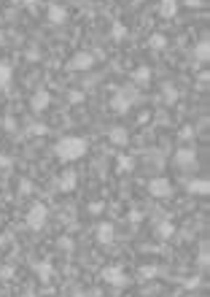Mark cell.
<instances>
[{"label": "cell", "instance_id": "2e32d148", "mask_svg": "<svg viewBox=\"0 0 210 297\" xmlns=\"http://www.w3.org/2000/svg\"><path fill=\"white\" fill-rule=\"evenodd\" d=\"M129 76H132V81L137 84V87H146V84L151 81V68H148V65H137Z\"/></svg>", "mask_w": 210, "mask_h": 297}, {"label": "cell", "instance_id": "e575fe53", "mask_svg": "<svg viewBox=\"0 0 210 297\" xmlns=\"http://www.w3.org/2000/svg\"><path fill=\"white\" fill-rule=\"evenodd\" d=\"M186 287H189V289L200 287V279H197V276H192V279H186Z\"/></svg>", "mask_w": 210, "mask_h": 297}, {"label": "cell", "instance_id": "7c38bea8", "mask_svg": "<svg viewBox=\"0 0 210 297\" xmlns=\"http://www.w3.org/2000/svg\"><path fill=\"white\" fill-rule=\"evenodd\" d=\"M108 141L113 143V146H127L129 143V130L121 127V124H116V127L108 130Z\"/></svg>", "mask_w": 210, "mask_h": 297}, {"label": "cell", "instance_id": "277c9868", "mask_svg": "<svg viewBox=\"0 0 210 297\" xmlns=\"http://www.w3.org/2000/svg\"><path fill=\"white\" fill-rule=\"evenodd\" d=\"M92 68H95V54L92 51H76L68 59V70H76V73H87Z\"/></svg>", "mask_w": 210, "mask_h": 297}, {"label": "cell", "instance_id": "f1b7e54d", "mask_svg": "<svg viewBox=\"0 0 210 297\" xmlns=\"http://www.w3.org/2000/svg\"><path fill=\"white\" fill-rule=\"evenodd\" d=\"M0 279L11 281V279H14V268H11V265H0Z\"/></svg>", "mask_w": 210, "mask_h": 297}, {"label": "cell", "instance_id": "9c48e42d", "mask_svg": "<svg viewBox=\"0 0 210 297\" xmlns=\"http://www.w3.org/2000/svg\"><path fill=\"white\" fill-rule=\"evenodd\" d=\"M95 238H97V243H100V246H110V243L116 241V227L110 222H100L95 227Z\"/></svg>", "mask_w": 210, "mask_h": 297}, {"label": "cell", "instance_id": "d6a6232c", "mask_svg": "<svg viewBox=\"0 0 210 297\" xmlns=\"http://www.w3.org/2000/svg\"><path fill=\"white\" fill-rule=\"evenodd\" d=\"M3 127H5V130H16V122H14L11 116H5V119H3Z\"/></svg>", "mask_w": 210, "mask_h": 297}, {"label": "cell", "instance_id": "d590c367", "mask_svg": "<svg viewBox=\"0 0 210 297\" xmlns=\"http://www.w3.org/2000/svg\"><path fill=\"white\" fill-rule=\"evenodd\" d=\"M22 3H24V8H27V11H35V3H38V0H22Z\"/></svg>", "mask_w": 210, "mask_h": 297}, {"label": "cell", "instance_id": "5b68a950", "mask_svg": "<svg viewBox=\"0 0 210 297\" xmlns=\"http://www.w3.org/2000/svg\"><path fill=\"white\" fill-rule=\"evenodd\" d=\"M100 279H103L105 284H110V287H127V284H129V276L124 273L119 265L103 268V270H100Z\"/></svg>", "mask_w": 210, "mask_h": 297}, {"label": "cell", "instance_id": "7402d4cb", "mask_svg": "<svg viewBox=\"0 0 210 297\" xmlns=\"http://www.w3.org/2000/svg\"><path fill=\"white\" fill-rule=\"evenodd\" d=\"M116 162H119V165H116L119 173H129V170L135 168V160H132V157H127V154H119V157H116Z\"/></svg>", "mask_w": 210, "mask_h": 297}, {"label": "cell", "instance_id": "1f68e13d", "mask_svg": "<svg viewBox=\"0 0 210 297\" xmlns=\"http://www.w3.org/2000/svg\"><path fill=\"white\" fill-rule=\"evenodd\" d=\"M140 219H143V214H140L137 208H132V211H129V222H132V224H137Z\"/></svg>", "mask_w": 210, "mask_h": 297}, {"label": "cell", "instance_id": "7a4b0ae2", "mask_svg": "<svg viewBox=\"0 0 210 297\" xmlns=\"http://www.w3.org/2000/svg\"><path fill=\"white\" fill-rule=\"evenodd\" d=\"M46 219H49V208H46L43 203H32L30 211H27V216H24V222H27L30 230H43Z\"/></svg>", "mask_w": 210, "mask_h": 297}, {"label": "cell", "instance_id": "d4e9b609", "mask_svg": "<svg viewBox=\"0 0 210 297\" xmlns=\"http://www.w3.org/2000/svg\"><path fill=\"white\" fill-rule=\"evenodd\" d=\"M208 260H210V252H208V246H202L200 249V257H197V265H200V270H208Z\"/></svg>", "mask_w": 210, "mask_h": 297}, {"label": "cell", "instance_id": "ac0fdd59", "mask_svg": "<svg viewBox=\"0 0 210 297\" xmlns=\"http://www.w3.org/2000/svg\"><path fill=\"white\" fill-rule=\"evenodd\" d=\"M148 49H151V51H165V49H167V35H165V32H151Z\"/></svg>", "mask_w": 210, "mask_h": 297}, {"label": "cell", "instance_id": "4dcf8cb0", "mask_svg": "<svg viewBox=\"0 0 210 297\" xmlns=\"http://www.w3.org/2000/svg\"><path fill=\"white\" fill-rule=\"evenodd\" d=\"M11 168V157L8 154H0V170H8Z\"/></svg>", "mask_w": 210, "mask_h": 297}, {"label": "cell", "instance_id": "ba28073f", "mask_svg": "<svg viewBox=\"0 0 210 297\" xmlns=\"http://www.w3.org/2000/svg\"><path fill=\"white\" fill-rule=\"evenodd\" d=\"M49 105H51V95L46 89L32 92V97H30V111L32 114H43V111H49Z\"/></svg>", "mask_w": 210, "mask_h": 297}, {"label": "cell", "instance_id": "9a60e30c", "mask_svg": "<svg viewBox=\"0 0 210 297\" xmlns=\"http://www.w3.org/2000/svg\"><path fill=\"white\" fill-rule=\"evenodd\" d=\"M32 270H35L38 281H43V284H49L51 276H54V265H51V262H35V265H32Z\"/></svg>", "mask_w": 210, "mask_h": 297}, {"label": "cell", "instance_id": "8d00e7d4", "mask_svg": "<svg viewBox=\"0 0 210 297\" xmlns=\"http://www.w3.org/2000/svg\"><path fill=\"white\" fill-rule=\"evenodd\" d=\"M89 211H92V214H100V211H103V203H92Z\"/></svg>", "mask_w": 210, "mask_h": 297}, {"label": "cell", "instance_id": "5bb4252c", "mask_svg": "<svg viewBox=\"0 0 210 297\" xmlns=\"http://www.w3.org/2000/svg\"><path fill=\"white\" fill-rule=\"evenodd\" d=\"M178 0H159V16L162 19H175L178 16Z\"/></svg>", "mask_w": 210, "mask_h": 297}, {"label": "cell", "instance_id": "603a6c76", "mask_svg": "<svg viewBox=\"0 0 210 297\" xmlns=\"http://www.w3.org/2000/svg\"><path fill=\"white\" fill-rule=\"evenodd\" d=\"M162 95H165V103H175V100H178V89H175L170 81L162 87Z\"/></svg>", "mask_w": 210, "mask_h": 297}, {"label": "cell", "instance_id": "ffe728a7", "mask_svg": "<svg viewBox=\"0 0 210 297\" xmlns=\"http://www.w3.org/2000/svg\"><path fill=\"white\" fill-rule=\"evenodd\" d=\"M11 81H14V70H11V65L0 62V89H8Z\"/></svg>", "mask_w": 210, "mask_h": 297}, {"label": "cell", "instance_id": "52a82bcc", "mask_svg": "<svg viewBox=\"0 0 210 297\" xmlns=\"http://www.w3.org/2000/svg\"><path fill=\"white\" fill-rule=\"evenodd\" d=\"M148 195L165 200V197L173 195V181H170V178H165V176H154V178L148 181Z\"/></svg>", "mask_w": 210, "mask_h": 297}, {"label": "cell", "instance_id": "8992f818", "mask_svg": "<svg viewBox=\"0 0 210 297\" xmlns=\"http://www.w3.org/2000/svg\"><path fill=\"white\" fill-rule=\"evenodd\" d=\"M173 165H175V168H181V170H192L197 165V149L194 146H181L173 154Z\"/></svg>", "mask_w": 210, "mask_h": 297}, {"label": "cell", "instance_id": "83f0119b", "mask_svg": "<svg viewBox=\"0 0 210 297\" xmlns=\"http://www.w3.org/2000/svg\"><path fill=\"white\" fill-rule=\"evenodd\" d=\"M156 273H159V268H156V265H143V268H140V276H143V279H154Z\"/></svg>", "mask_w": 210, "mask_h": 297}, {"label": "cell", "instance_id": "e0dca14e", "mask_svg": "<svg viewBox=\"0 0 210 297\" xmlns=\"http://www.w3.org/2000/svg\"><path fill=\"white\" fill-rule=\"evenodd\" d=\"M127 35H129V27L121 22V19H113V24H110V38H113L116 43H121Z\"/></svg>", "mask_w": 210, "mask_h": 297}, {"label": "cell", "instance_id": "cb8c5ba5", "mask_svg": "<svg viewBox=\"0 0 210 297\" xmlns=\"http://www.w3.org/2000/svg\"><path fill=\"white\" fill-rule=\"evenodd\" d=\"M46 133H49V127H46L43 122H35L27 127V135H46Z\"/></svg>", "mask_w": 210, "mask_h": 297}, {"label": "cell", "instance_id": "4fadbf2b", "mask_svg": "<svg viewBox=\"0 0 210 297\" xmlns=\"http://www.w3.org/2000/svg\"><path fill=\"white\" fill-rule=\"evenodd\" d=\"M76 184H78V176H76V170H65V173L57 178V187L62 189V192H73L76 189Z\"/></svg>", "mask_w": 210, "mask_h": 297}, {"label": "cell", "instance_id": "30bf717a", "mask_svg": "<svg viewBox=\"0 0 210 297\" xmlns=\"http://www.w3.org/2000/svg\"><path fill=\"white\" fill-rule=\"evenodd\" d=\"M183 189H186L189 195H208L210 181L208 178H189V181H183Z\"/></svg>", "mask_w": 210, "mask_h": 297}, {"label": "cell", "instance_id": "ab89813d", "mask_svg": "<svg viewBox=\"0 0 210 297\" xmlns=\"http://www.w3.org/2000/svg\"><path fill=\"white\" fill-rule=\"evenodd\" d=\"M24 297H35V295H32V292H27V295H24Z\"/></svg>", "mask_w": 210, "mask_h": 297}, {"label": "cell", "instance_id": "3957f363", "mask_svg": "<svg viewBox=\"0 0 210 297\" xmlns=\"http://www.w3.org/2000/svg\"><path fill=\"white\" fill-rule=\"evenodd\" d=\"M135 100H137L135 89H121V92H116V95L110 97V108H113L116 114H127V111L135 105Z\"/></svg>", "mask_w": 210, "mask_h": 297}, {"label": "cell", "instance_id": "74e56055", "mask_svg": "<svg viewBox=\"0 0 210 297\" xmlns=\"http://www.w3.org/2000/svg\"><path fill=\"white\" fill-rule=\"evenodd\" d=\"M183 3H186V5H192V8H194V5H200L202 0H183Z\"/></svg>", "mask_w": 210, "mask_h": 297}, {"label": "cell", "instance_id": "8fae6325", "mask_svg": "<svg viewBox=\"0 0 210 297\" xmlns=\"http://www.w3.org/2000/svg\"><path fill=\"white\" fill-rule=\"evenodd\" d=\"M46 19H49V24H65L68 22V11H65V5H60V3H51L49 8H46Z\"/></svg>", "mask_w": 210, "mask_h": 297}, {"label": "cell", "instance_id": "4316f807", "mask_svg": "<svg viewBox=\"0 0 210 297\" xmlns=\"http://www.w3.org/2000/svg\"><path fill=\"white\" fill-rule=\"evenodd\" d=\"M32 189H35V187H32V181H30V178H22V181H19V195H22V197L32 195Z\"/></svg>", "mask_w": 210, "mask_h": 297}, {"label": "cell", "instance_id": "60d3db41", "mask_svg": "<svg viewBox=\"0 0 210 297\" xmlns=\"http://www.w3.org/2000/svg\"><path fill=\"white\" fill-rule=\"evenodd\" d=\"M3 241H5V238H3V235H0V243H3Z\"/></svg>", "mask_w": 210, "mask_h": 297}, {"label": "cell", "instance_id": "44dd1931", "mask_svg": "<svg viewBox=\"0 0 210 297\" xmlns=\"http://www.w3.org/2000/svg\"><path fill=\"white\" fill-rule=\"evenodd\" d=\"M156 235H159L162 238V241H167V238H173L175 235V224L173 222H159V224H156Z\"/></svg>", "mask_w": 210, "mask_h": 297}, {"label": "cell", "instance_id": "f546056e", "mask_svg": "<svg viewBox=\"0 0 210 297\" xmlns=\"http://www.w3.org/2000/svg\"><path fill=\"white\" fill-rule=\"evenodd\" d=\"M178 138H181V141H192V138H194V127H192V124H186V127L178 133Z\"/></svg>", "mask_w": 210, "mask_h": 297}, {"label": "cell", "instance_id": "d6986e66", "mask_svg": "<svg viewBox=\"0 0 210 297\" xmlns=\"http://www.w3.org/2000/svg\"><path fill=\"white\" fill-rule=\"evenodd\" d=\"M194 59H200V62H208V59H210V41H208V38L197 41V46H194Z\"/></svg>", "mask_w": 210, "mask_h": 297}, {"label": "cell", "instance_id": "f35d334b", "mask_svg": "<svg viewBox=\"0 0 210 297\" xmlns=\"http://www.w3.org/2000/svg\"><path fill=\"white\" fill-rule=\"evenodd\" d=\"M3 43H5V32L0 30V46H3Z\"/></svg>", "mask_w": 210, "mask_h": 297}, {"label": "cell", "instance_id": "484cf974", "mask_svg": "<svg viewBox=\"0 0 210 297\" xmlns=\"http://www.w3.org/2000/svg\"><path fill=\"white\" fill-rule=\"evenodd\" d=\"M84 97H87V95H84L81 89H70V92H68V103H70V105H78V103H84Z\"/></svg>", "mask_w": 210, "mask_h": 297}, {"label": "cell", "instance_id": "6da1fadb", "mask_svg": "<svg viewBox=\"0 0 210 297\" xmlns=\"http://www.w3.org/2000/svg\"><path fill=\"white\" fill-rule=\"evenodd\" d=\"M54 154L60 157L62 162H73V160H81L87 154V141L81 135H65L54 143Z\"/></svg>", "mask_w": 210, "mask_h": 297}, {"label": "cell", "instance_id": "836d02e7", "mask_svg": "<svg viewBox=\"0 0 210 297\" xmlns=\"http://www.w3.org/2000/svg\"><path fill=\"white\" fill-rule=\"evenodd\" d=\"M60 246L65 249V252H70V249H73V241H70V238H62V241H60Z\"/></svg>", "mask_w": 210, "mask_h": 297}]
</instances>
